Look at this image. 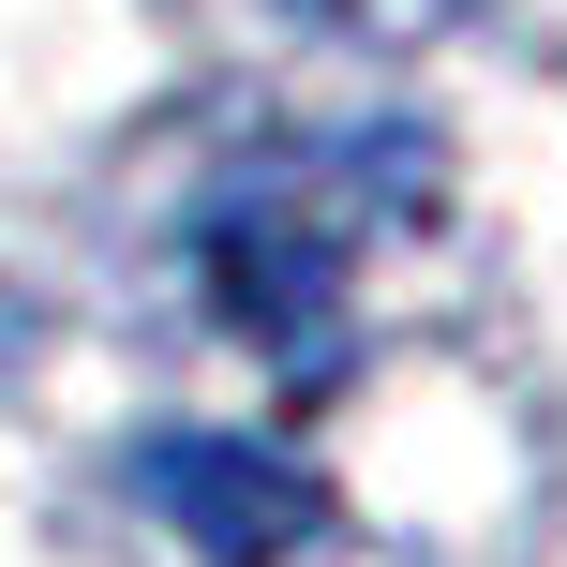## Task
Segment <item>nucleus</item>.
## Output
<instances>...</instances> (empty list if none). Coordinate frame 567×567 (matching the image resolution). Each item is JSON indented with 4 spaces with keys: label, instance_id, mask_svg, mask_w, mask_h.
<instances>
[{
    "label": "nucleus",
    "instance_id": "f03ea898",
    "mask_svg": "<svg viewBox=\"0 0 567 567\" xmlns=\"http://www.w3.org/2000/svg\"><path fill=\"white\" fill-rule=\"evenodd\" d=\"M120 493H135L150 523H165L195 567H299L329 538V493H313L299 449H269V433H225V419H165L120 449Z\"/></svg>",
    "mask_w": 567,
    "mask_h": 567
},
{
    "label": "nucleus",
    "instance_id": "f257e3e1",
    "mask_svg": "<svg viewBox=\"0 0 567 567\" xmlns=\"http://www.w3.org/2000/svg\"><path fill=\"white\" fill-rule=\"evenodd\" d=\"M433 209V135L403 120H343V135H299L269 165H239L225 195L195 209V299L255 343L269 373H329L343 359V284H359V239Z\"/></svg>",
    "mask_w": 567,
    "mask_h": 567
},
{
    "label": "nucleus",
    "instance_id": "7ed1b4c3",
    "mask_svg": "<svg viewBox=\"0 0 567 567\" xmlns=\"http://www.w3.org/2000/svg\"><path fill=\"white\" fill-rule=\"evenodd\" d=\"M0 343H16V313H0Z\"/></svg>",
    "mask_w": 567,
    "mask_h": 567
}]
</instances>
